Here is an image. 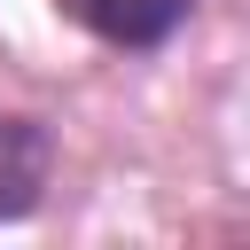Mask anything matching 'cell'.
<instances>
[{
    "mask_svg": "<svg viewBox=\"0 0 250 250\" xmlns=\"http://www.w3.org/2000/svg\"><path fill=\"white\" fill-rule=\"evenodd\" d=\"M47 172H55V141H47V125H39V117H8V109H0V227L39 211Z\"/></svg>",
    "mask_w": 250,
    "mask_h": 250,
    "instance_id": "7a4b0ae2",
    "label": "cell"
},
{
    "mask_svg": "<svg viewBox=\"0 0 250 250\" xmlns=\"http://www.w3.org/2000/svg\"><path fill=\"white\" fill-rule=\"evenodd\" d=\"M70 16H78L102 47L148 55V47H164V39L195 16V0H70Z\"/></svg>",
    "mask_w": 250,
    "mask_h": 250,
    "instance_id": "6da1fadb",
    "label": "cell"
}]
</instances>
